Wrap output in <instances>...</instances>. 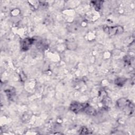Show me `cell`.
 I'll list each match as a JSON object with an SVG mask.
<instances>
[{
	"label": "cell",
	"instance_id": "obj_1",
	"mask_svg": "<svg viewBox=\"0 0 135 135\" xmlns=\"http://www.w3.org/2000/svg\"><path fill=\"white\" fill-rule=\"evenodd\" d=\"M120 100L118 101V105L126 113L131 114L133 111V106L131 103L127 100H124V99H121Z\"/></svg>",
	"mask_w": 135,
	"mask_h": 135
},
{
	"label": "cell",
	"instance_id": "obj_2",
	"mask_svg": "<svg viewBox=\"0 0 135 135\" xmlns=\"http://www.w3.org/2000/svg\"><path fill=\"white\" fill-rule=\"evenodd\" d=\"M85 104H82L79 103H74L71 104V110L74 111L75 112L77 113L79 111H81L84 109H85L88 105H85Z\"/></svg>",
	"mask_w": 135,
	"mask_h": 135
},
{
	"label": "cell",
	"instance_id": "obj_3",
	"mask_svg": "<svg viewBox=\"0 0 135 135\" xmlns=\"http://www.w3.org/2000/svg\"><path fill=\"white\" fill-rule=\"evenodd\" d=\"M108 31L109 34L113 35L118 33H120L123 31V29L120 26H115V27H110L105 28V30Z\"/></svg>",
	"mask_w": 135,
	"mask_h": 135
},
{
	"label": "cell",
	"instance_id": "obj_4",
	"mask_svg": "<svg viewBox=\"0 0 135 135\" xmlns=\"http://www.w3.org/2000/svg\"><path fill=\"white\" fill-rule=\"evenodd\" d=\"M33 40L32 38H27L24 40L22 42V49L23 51L27 50L30 48L31 44L33 43Z\"/></svg>",
	"mask_w": 135,
	"mask_h": 135
}]
</instances>
